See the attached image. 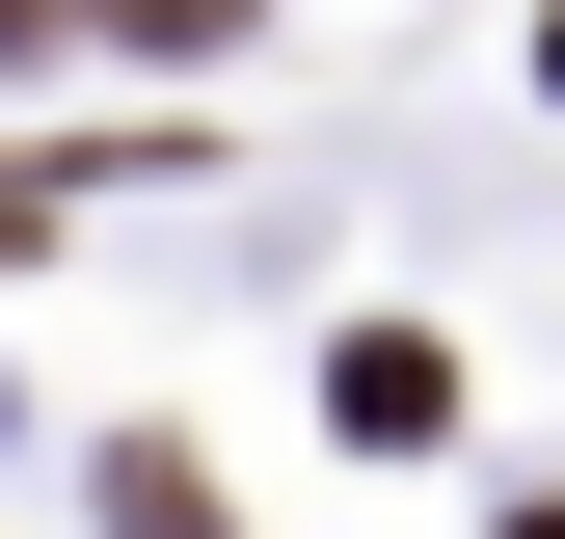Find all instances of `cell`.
<instances>
[{"label":"cell","instance_id":"6da1fadb","mask_svg":"<svg viewBox=\"0 0 565 539\" xmlns=\"http://www.w3.org/2000/svg\"><path fill=\"white\" fill-rule=\"evenodd\" d=\"M323 432L431 458V432H458V351H431V324H350V351H323Z\"/></svg>","mask_w":565,"mask_h":539},{"label":"cell","instance_id":"7a4b0ae2","mask_svg":"<svg viewBox=\"0 0 565 539\" xmlns=\"http://www.w3.org/2000/svg\"><path fill=\"white\" fill-rule=\"evenodd\" d=\"M108 539H216V486H189V432H108Z\"/></svg>","mask_w":565,"mask_h":539},{"label":"cell","instance_id":"3957f363","mask_svg":"<svg viewBox=\"0 0 565 539\" xmlns=\"http://www.w3.org/2000/svg\"><path fill=\"white\" fill-rule=\"evenodd\" d=\"M108 28H135V54H189V28H243V0H108Z\"/></svg>","mask_w":565,"mask_h":539},{"label":"cell","instance_id":"277c9868","mask_svg":"<svg viewBox=\"0 0 565 539\" xmlns=\"http://www.w3.org/2000/svg\"><path fill=\"white\" fill-rule=\"evenodd\" d=\"M54 28H82V0H0V54H54Z\"/></svg>","mask_w":565,"mask_h":539},{"label":"cell","instance_id":"5b68a950","mask_svg":"<svg viewBox=\"0 0 565 539\" xmlns=\"http://www.w3.org/2000/svg\"><path fill=\"white\" fill-rule=\"evenodd\" d=\"M28 216H54V189H28V162H0V270H28Z\"/></svg>","mask_w":565,"mask_h":539},{"label":"cell","instance_id":"8992f818","mask_svg":"<svg viewBox=\"0 0 565 539\" xmlns=\"http://www.w3.org/2000/svg\"><path fill=\"white\" fill-rule=\"evenodd\" d=\"M484 539H565V486H512V512H484Z\"/></svg>","mask_w":565,"mask_h":539}]
</instances>
